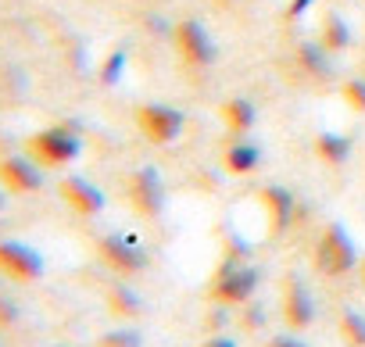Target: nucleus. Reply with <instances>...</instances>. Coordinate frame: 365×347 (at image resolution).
Returning a JSON list of instances; mask_svg holds the SVG:
<instances>
[{
	"mask_svg": "<svg viewBox=\"0 0 365 347\" xmlns=\"http://www.w3.org/2000/svg\"><path fill=\"white\" fill-rule=\"evenodd\" d=\"M26 154L40 168H68L83 154V136L76 125H47L26 140Z\"/></svg>",
	"mask_w": 365,
	"mask_h": 347,
	"instance_id": "nucleus-1",
	"label": "nucleus"
},
{
	"mask_svg": "<svg viewBox=\"0 0 365 347\" xmlns=\"http://www.w3.org/2000/svg\"><path fill=\"white\" fill-rule=\"evenodd\" d=\"M358 261L361 258H358V247H354L351 233L340 222H329L319 233L315 247H312V269L326 279H336V276H347L351 269H358Z\"/></svg>",
	"mask_w": 365,
	"mask_h": 347,
	"instance_id": "nucleus-2",
	"label": "nucleus"
},
{
	"mask_svg": "<svg viewBox=\"0 0 365 347\" xmlns=\"http://www.w3.org/2000/svg\"><path fill=\"white\" fill-rule=\"evenodd\" d=\"M125 201L129 208L147 219V222H158L168 208V190H165V180L154 165H140L125 176Z\"/></svg>",
	"mask_w": 365,
	"mask_h": 347,
	"instance_id": "nucleus-3",
	"label": "nucleus"
},
{
	"mask_svg": "<svg viewBox=\"0 0 365 347\" xmlns=\"http://www.w3.org/2000/svg\"><path fill=\"white\" fill-rule=\"evenodd\" d=\"M262 283V272L247 261H222L208 283V297L219 304V308H233V304H247L255 297Z\"/></svg>",
	"mask_w": 365,
	"mask_h": 347,
	"instance_id": "nucleus-4",
	"label": "nucleus"
},
{
	"mask_svg": "<svg viewBox=\"0 0 365 347\" xmlns=\"http://www.w3.org/2000/svg\"><path fill=\"white\" fill-rule=\"evenodd\" d=\"M172 47L187 68H212L219 61V47L197 19H182L172 26Z\"/></svg>",
	"mask_w": 365,
	"mask_h": 347,
	"instance_id": "nucleus-5",
	"label": "nucleus"
},
{
	"mask_svg": "<svg viewBox=\"0 0 365 347\" xmlns=\"http://www.w3.org/2000/svg\"><path fill=\"white\" fill-rule=\"evenodd\" d=\"M133 122H136L140 136H143L147 143H154V147L175 143V140L182 136V125H187V118H182L179 108H172V104H158V100L136 104Z\"/></svg>",
	"mask_w": 365,
	"mask_h": 347,
	"instance_id": "nucleus-6",
	"label": "nucleus"
},
{
	"mask_svg": "<svg viewBox=\"0 0 365 347\" xmlns=\"http://www.w3.org/2000/svg\"><path fill=\"white\" fill-rule=\"evenodd\" d=\"M97 254H101V261H104L111 272H118V276H140V272L147 269V251H143L140 240L129 237V233H104V237L97 240Z\"/></svg>",
	"mask_w": 365,
	"mask_h": 347,
	"instance_id": "nucleus-7",
	"label": "nucleus"
},
{
	"mask_svg": "<svg viewBox=\"0 0 365 347\" xmlns=\"http://www.w3.org/2000/svg\"><path fill=\"white\" fill-rule=\"evenodd\" d=\"M47 261L36 247L22 240H0V276H8L11 283H36L43 279Z\"/></svg>",
	"mask_w": 365,
	"mask_h": 347,
	"instance_id": "nucleus-8",
	"label": "nucleus"
},
{
	"mask_svg": "<svg viewBox=\"0 0 365 347\" xmlns=\"http://www.w3.org/2000/svg\"><path fill=\"white\" fill-rule=\"evenodd\" d=\"M279 315H283V322H287L294 333H301V329H308V326L315 322L312 290H308V283H304L297 272H287V276H283V286H279Z\"/></svg>",
	"mask_w": 365,
	"mask_h": 347,
	"instance_id": "nucleus-9",
	"label": "nucleus"
},
{
	"mask_svg": "<svg viewBox=\"0 0 365 347\" xmlns=\"http://www.w3.org/2000/svg\"><path fill=\"white\" fill-rule=\"evenodd\" d=\"M255 204H258L262 215H265V233H269V237H279V233L290 229L294 212H297V201H294V194H290L287 187H279V183L262 187L258 197H255Z\"/></svg>",
	"mask_w": 365,
	"mask_h": 347,
	"instance_id": "nucleus-10",
	"label": "nucleus"
},
{
	"mask_svg": "<svg viewBox=\"0 0 365 347\" xmlns=\"http://www.w3.org/2000/svg\"><path fill=\"white\" fill-rule=\"evenodd\" d=\"M43 172L29 154H8L0 157V187L8 194H36L43 190Z\"/></svg>",
	"mask_w": 365,
	"mask_h": 347,
	"instance_id": "nucleus-11",
	"label": "nucleus"
},
{
	"mask_svg": "<svg viewBox=\"0 0 365 347\" xmlns=\"http://www.w3.org/2000/svg\"><path fill=\"white\" fill-rule=\"evenodd\" d=\"M58 194H61V201H65L76 215H83V219H97V215L104 212V204H108L104 190H101L97 183L83 180V176H65V180L58 183Z\"/></svg>",
	"mask_w": 365,
	"mask_h": 347,
	"instance_id": "nucleus-12",
	"label": "nucleus"
},
{
	"mask_svg": "<svg viewBox=\"0 0 365 347\" xmlns=\"http://www.w3.org/2000/svg\"><path fill=\"white\" fill-rule=\"evenodd\" d=\"M262 165V147L247 136H237L222 147V168L230 176H251V172Z\"/></svg>",
	"mask_w": 365,
	"mask_h": 347,
	"instance_id": "nucleus-13",
	"label": "nucleus"
},
{
	"mask_svg": "<svg viewBox=\"0 0 365 347\" xmlns=\"http://www.w3.org/2000/svg\"><path fill=\"white\" fill-rule=\"evenodd\" d=\"M219 118H222V125H226L233 136H247V133L255 129V122H258V108H255V100H247V97H230V100H222Z\"/></svg>",
	"mask_w": 365,
	"mask_h": 347,
	"instance_id": "nucleus-14",
	"label": "nucleus"
},
{
	"mask_svg": "<svg viewBox=\"0 0 365 347\" xmlns=\"http://www.w3.org/2000/svg\"><path fill=\"white\" fill-rule=\"evenodd\" d=\"M294 61L301 65L304 76H312V83H322V79L333 76V61H329V51L322 43H301Z\"/></svg>",
	"mask_w": 365,
	"mask_h": 347,
	"instance_id": "nucleus-15",
	"label": "nucleus"
},
{
	"mask_svg": "<svg viewBox=\"0 0 365 347\" xmlns=\"http://www.w3.org/2000/svg\"><path fill=\"white\" fill-rule=\"evenodd\" d=\"M312 150H315V157L326 161L329 168H340V165L351 157V140H347L344 133H319L315 143H312Z\"/></svg>",
	"mask_w": 365,
	"mask_h": 347,
	"instance_id": "nucleus-16",
	"label": "nucleus"
},
{
	"mask_svg": "<svg viewBox=\"0 0 365 347\" xmlns=\"http://www.w3.org/2000/svg\"><path fill=\"white\" fill-rule=\"evenodd\" d=\"M104 301H108V311L118 315V318H136V315L143 311L140 294H136L133 286H125V283H111L108 294H104Z\"/></svg>",
	"mask_w": 365,
	"mask_h": 347,
	"instance_id": "nucleus-17",
	"label": "nucleus"
},
{
	"mask_svg": "<svg viewBox=\"0 0 365 347\" xmlns=\"http://www.w3.org/2000/svg\"><path fill=\"white\" fill-rule=\"evenodd\" d=\"M336 333L347 347H365V315L358 308H340L336 315Z\"/></svg>",
	"mask_w": 365,
	"mask_h": 347,
	"instance_id": "nucleus-18",
	"label": "nucleus"
},
{
	"mask_svg": "<svg viewBox=\"0 0 365 347\" xmlns=\"http://www.w3.org/2000/svg\"><path fill=\"white\" fill-rule=\"evenodd\" d=\"M319 33H322V47H326L329 54H340V51L351 47V29H347V22H344L340 15H326Z\"/></svg>",
	"mask_w": 365,
	"mask_h": 347,
	"instance_id": "nucleus-19",
	"label": "nucleus"
},
{
	"mask_svg": "<svg viewBox=\"0 0 365 347\" xmlns=\"http://www.w3.org/2000/svg\"><path fill=\"white\" fill-rule=\"evenodd\" d=\"M97 347H143V333H140V329H129V326H122V329H111V333H104V336L97 340Z\"/></svg>",
	"mask_w": 365,
	"mask_h": 347,
	"instance_id": "nucleus-20",
	"label": "nucleus"
},
{
	"mask_svg": "<svg viewBox=\"0 0 365 347\" xmlns=\"http://www.w3.org/2000/svg\"><path fill=\"white\" fill-rule=\"evenodd\" d=\"M340 97H344V104H347L351 111L365 115V76H361V79H347V83L340 86Z\"/></svg>",
	"mask_w": 365,
	"mask_h": 347,
	"instance_id": "nucleus-21",
	"label": "nucleus"
},
{
	"mask_svg": "<svg viewBox=\"0 0 365 347\" xmlns=\"http://www.w3.org/2000/svg\"><path fill=\"white\" fill-rule=\"evenodd\" d=\"M122 68H125V54H122V51H115V54H108V58H104V68H101V83H104V86H111V83H118V76H122Z\"/></svg>",
	"mask_w": 365,
	"mask_h": 347,
	"instance_id": "nucleus-22",
	"label": "nucleus"
},
{
	"mask_svg": "<svg viewBox=\"0 0 365 347\" xmlns=\"http://www.w3.org/2000/svg\"><path fill=\"white\" fill-rule=\"evenodd\" d=\"M19 322V304L11 297H0V326H11Z\"/></svg>",
	"mask_w": 365,
	"mask_h": 347,
	"instance_id": "nucleus-23",
	"label": "nucleus"
},
{
	"mask_svg": "<svg viewBox=\"0 0 365 347\" xmlns=\"http://www.w3.org/2000/svg\"><path fill=\"white\" fill-rule=\"evenodd\" d=\"M265 326V311L255 304V308H244V329H262Z\"/></svg>",
	"mask_w": 365,
	"mask_h": 347,
	"instance_id": "nucleus-24",
	"label": "nucleus"
},
{
	"mask_svg": "<svg viewBox=\"0 0 365 347\" xmlns=\"http://www.w3.org/2000/svg\"><path fill=\"white\" fill-rule=\"evenodd\" d=\"M265 347H308V343H304L297 333H279V336H272Z\"/></svg>",
	"mask_w": 365,
	"mask_h": 347,
	"instance_id": "nucleus-25",
	"label": "nucleus"
},
{
	"mask_svg": "<svg viewBox=\"0 0 365 347\" xmlns=\"http://www.w3.org/2000/svg\"><path fill=\"white\" fill-rule=\"evenodd\" d=\"M201 347H237V340H230L226 333H215V336H208Z\"/></svg>",
	"mask_w": 365,
	"mask_h": 347,
	"instance_id": "nucleus-26",
	"label": "nucleus"
},
{
	"mask_svg": "<svg viewBox=\"0 0 365 347\" xmlns=\"http://www.w3.org/2000/svg\"><path fill=\"white\" fill-rule=\"evenodd\" d=\"M358 276H361V286H365V254H361V261H358Z\"/></svg>",
	"mask_w": 365,
	"mask_h": 347,
	"instance_id": "nucleus-27",
	"label": "nucleus"
},
{
	"mask_svg": "<svg viewBox=\"0 0 365 347\" xmlns=\"http://www.w3.org/2000/svg\"><path fill=\"white\" fill-rule=\"evenodd\" d=\"M0 212H4V194H0Z\"/></svg>",
	"mask_w": 365,
	"mask_h": 347,
	"instance_id": "nucleus-28",
	"label": "nucleus"
},
{
	"mask_svg": "<svg viewBox=\"0 0 365 347\" xmlns=\"http://www.w3.org/2000/svg\"><path fill=\"white\" fill-rule=\"evenodd\" d=\"M54 347H65V343H54Z\"/></svg>",
	"mask_w": 365,
	"mask_h": 347,
	"instance_id": "nucleus-29",
	"label": "nucleus"
}]
</instances>
